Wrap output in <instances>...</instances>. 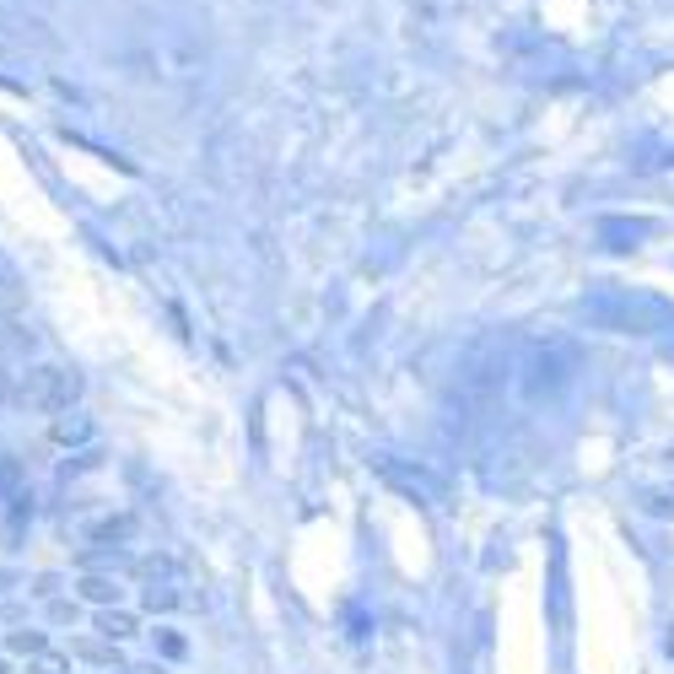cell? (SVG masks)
<instances>
[{
	"mask_svg": "<svg viewBox=\"0 0 674 674\" xmlns=\"http://www.w3.org/2000/svg\"><path fill=\"white\" fill-rule=\"evenodd\" d=\"M71 653H82V659H92V664H109V659H114V648H109V642H92V637L71 642Z\"/></svg>",
	"mask_w": 674,
	"mask_h": 674,
	"instance_id": "52a82bcc",
	"label": "cell"
},
{
	"mask_svg": "<svg viewBox=\"0 0 674 674\" xmlns=\"http://www.w3.org/2000/svg\"><path fill=\"white\" fill-rule=\"evenodd\" d=\"M11 400V378H5V373H0V404Z\"/></svg>",
	"mask_w": 674,
	"mask_h": 674,
	"instance_id": "8fae6325",
	"label": "cell"
},
{
	"mask_svg": "<svg viewBox=\"0 0 674 674\" xmlns=\"http://www.w3.org/2000/svg\"><path fill=\"white\" fill-rule=\"evenodd\" d=\"M76 588H82V599H87V604H103V610H109V604H120V588H114V577H82Z\"/></svg>",
	"mask_w": 674,
	"mask_h": 674,
	"instance_id": "3957f363",
	"label": "cell"
},
{
	"mask_svg": "<svg viewBox=\"0 0 674 674\" xmlns=\"http://www.w3.org/2000/svg\"><path fill=\"white\" fill-rule=\"evenodd\" d=\"M27 674H71V659H54V653H38Z\"/></svg>",
	"mask_w": 674,
	"mask_h": 674,
	"instance_id": "ba28073f",
	"label": "cell"
},
{
	"mask_svg": "<svg viewBox=\"0 0 674 674\" xmlns=\"http://www.w3.org/2000/svg\"><path fill=\"white\" fill-rule=\"evenodd\" d=\"M71 400H76V378L60 373V367H33L16 389V404L33 410V415H60Z\"/></svg>",
	"mask_w": 674,
	"mask_h": 674,
	"instance_id": "6da1fadb",
	"label": "cell"
},
{
	"mask_svg": "<svg viewBox=\"0 0 674 674\" xmlns=\"http://www.w3.org/2000/svg\"><path fill=\"white\" fill-rule=\"evenodd\" d=\"M33 594H38V599H54V594H60V577H49V572H43V577L33 583Z\"/></svg>",
	"mask_w": 674,
	"mask_h": 674,
	"instance_id": "30bf717a",
	"label": "cell"
},
{
	"mask_svg": "<svg viewBox=\"0 0 674 674\" xmlns=\"http://www.w3.org/2000/svg\"><path fill=\"white\" fill-rule=\"evenodd\" d=\"M0 308H5V313L22 308V280H16L11 270H0Z\"/></svg>",
	"mask_w": 674,
	"mask_h": 674,
	"instance_id": "8992f818",
	"label": "cell"
},
{
	"mask_svg": "<svg viewBox=\"0 0 674 674\" xmlns=\"http://www.w3.org/2000/svg\"><path fill=\"white\" fill-rule=\"evenodd\" d=\"M49 621H76V604L71 599H49Z\"/></svg>",
	"mask_w": 674,
	"mask_h": 674,
	"instance_id": "9c48e42d",
	"label": "cell"
},
{
	"mask_svg": "<svg viewBox=\"0 0 674 674\" xmlns=\"http://www.w3.org/2000/svg\"><path fill=\"white\" fill-rule=\"evenodd\" d=\"M0 674H11V664H5V659H0Z\"/></svg>",
	"mask_w": 674,
	"mask_h": 674,
	"instance_id": "7c38bea8",
	"label": "cell"
},
{
	"mask_svg": "<svg viewBox=\"0 0 674 674\" xmlns=\"http://www.w3.org/2000/svg\"><path fill=\"white\" fill-rule=\"evenodd\" d=\"M5 648H11L16 659H38L49 642H43V632H11V637H5Z\"/></svg>",
	"mask_w": 674,
	"mask_h": 674,
	"instance_id": "5b68a950",
	"label": "cell"
},
{
	"mask_svg": "<svg viewBox=\"0 0 674 674\" xmlns=\"http://www.w3.org/2000/svg\"><path fill=\"white\" fill-rule=\"evenodd\" d=\"M98 632H103L109 642H125V637H135V615H125V610L109 604V610L98 615Z\"/></svg>",
	"mask_w": 674,
	"mask_h": 674,
	"instance_id": "7a4b0ae2",
	"label": "cell"
},
{
	"mask_svg": "<svg viewBox=\"0 0 674 674\" xmlns=\"http://www.w3.org/2000/svg\"><path fill=\"white\" fill-rule=\"evenodd\" d=\"M92 421L87 415H54V442H87Z\"/></svg>",
	"mask_w": 674,
	"mask_h": 674,
	"instance_id": "277c9868",
	"label": "cell"
}]
</instances>
